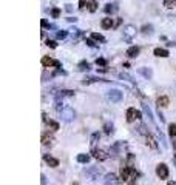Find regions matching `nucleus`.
<instances>
[{
    "label": "nucleus",
    "mask_w": 176,
    "mask_h": 185,
    "mask_svg": "<svg viewBox=\"0 0 176 185\" xmlns=\"http://www.w3.org/2000/svg\"><path fill=\"white\" fill-rule=\"evenodd\" d=\"M142 110H144V113L148 116V119H150V122L152 124H155V119H153V113H152V110L148 108V105H145V103H142Z\"/></svg>",
    "instance_id": "4be33fe9"
},
{
    "label": "nucleus",
    "mask_w": 176,
    "mask_h": 185,
    "mask_svg": "<svg viewBox=\"0 0 176 185\" xmlns=\"http://www.w3.org/2000/svg\"><path fill=\"white\" fill-rule=\"evenodd\" d=\"M159 119H161V122H162V124L165 122V119H164V116H162V113H161V111H159Z\"/></svg>",
    "instance_id": "a18cd8bd"
},
{
    "label": "nucleus",
    "mask_w": 176,
    "mask_h": 185,
    "mask_svg": "<svg viewBox=\"0 0 176 185\" xmlns=\"http://www.w3.org/2000/svg\"><path fill=\"white\" fill-rule=\"evenodd\" d=\"M167 185H176V182H168Z\"/></svg>",
    "instance_id": "864d4df0"
},
{
    "label": "nucleus",
    "mask_w": 176,
    "mask_h": 185,
    "mask_svg": "<svg viewBox=\"0 0 176 185\" xmlns=\"http://www.w3.org/2000/svg\"><path fill=\"white\" fill-rule=\"evenodd\" d=\"M136 113H138L136 108H128V110H127V122H135V120L138 119Z\"/></svg>",
    "instance_id": "4468645a"
},
{
    "label": "nucleus",
    "mask_w": 176,
    "mask_h": 185,
    "mask_svg": "<svg viewBox=\"0 0 176 185\" xmlns=\"http://www.w3.org/2000/svg\"><path fill=\"white\" fill-rule=\"evenodd\" d=\"M90 159H91V156L90 154H77V157H76V160L79 162V164H88L90 162Z\"/></svg>",
    "instance_id": "6ab92c4d"
},
{
    "label": "nucleus",
    "mask_w": 176,
    "mask_h": 185,
    "mask_svg": "<svg viewBox=\"0 0 176 185\" xmlns=\"http://www.w3.org/2000/svg\"><path fill=\"white\" fill-rule=\"evenodd\" d=\"M168 134L171 137H176V124H170L168 125Z\"/></svg>",
    "instance_id": "c756f323"
},
{
    "label": "nucleus",
    "mask_w": 176,
    "mask_h": 185,
    "mask_svg": "<svg viewBox=\"0 0 176 185\" xmlns=\"http://www.w3.org/2000/svg\"><path fill=\"white\" fill-rule=\"evenodd\" d=\"M46 124H48V127L51 128L53 131H57V130L60 128V127H59V122H56V120H51V119H49V120H48Z\"/></svg>",
    "instance_id": "bb28decb"
},
{
    "label": "nucleus",
    "mask_w": 176,
    "mask_h": 185,
    "mask_svg": "<svg viewBox=\"0 0 176 185\" xmlns=\"http://www.w3.org/2000/svg\"><path fill=\"white\" fill-rule=\"evenodd\" d=\"M105 180H117V176L114 173H108V174H105Z\"/></svg>",
    "instance_id": "f704fd0d"
},
{
    "label": "nucleus",
    "mask_w": 176,
    "mask_h": 185,
    "mask_svg": "<svg viewBox=\"0 0 176 185\" xmlns=\"http://www.w3.org/2000/svg\"><path fill=\"white\" fill-rule=\"evenodd\" d=\"M135 171V168L133 167H130V165H122L120 167V180L122 182H127L128 179H130V173H133Z\"/></svg>",
    "instance_id": "39448f33"
},
{
    "label": "nucleus",
    "mask_w": 176,
    "mask_h": 185,
    "mask_svg": "<svg viewBox=\"0 0 176 185\" xmlns=\"http://www.w3.org/2000/svg\"><path fill=\"white\" fill-rule=\"evenodd\" d=\"M136 130H138V133H141V134H144V136L150 134V133L147 131V127H145V125H139V127H138Z\"/></svg>",
    "instance_id": "473e14b6"
},
{
    "label": "nucleus",
    "mask_w": 176,
    "mask_h": 185,
    "mask_svg": "<svg viewBox=\"0 0 176 185\" xmlns=\"http://www.w3.org/2000/svg\"><path fill=\"white\" fill-rule=\"evenodd\" d=\"M145 139H147V145L152 148V150H158V142L153 139V136L152 134H147L145 136Z\"/></svg>",
    "instance_id": "f3484780"
},
{
    "label": "nucleus",
    "mask_w": 176,
    "mask_h": 185,
    "mask_svg": "<svg viewBox=\"0 0 176 185\" xmlns=\"http://www.w3.org/2000/svg\"><path fill=\"white\" fill-rule=\"evenodd\" d=\"M99 139H100V133H93L91 134V145H94Z\"/></svg>",
    "instance_id": "2f4dec72"
},
{
    "label": "nucleus",
    "mask_w": 176,
    "mask_h": 185,
    "mask_svg": "<svg viewBox=\"0 0 176 185\" xmlns=\"http://www.w3.org/2000/svg\"><path fill=\"white\" fill-rule=\"evenodd\" d=\"M71 185H81V183H79V182H73Z\"/></svg>",
    "instance_id": "5fc2aeb1"
},
{
    "label": "nucleus",
    "mask_w": 176,
    "mask_h": 185,
    "mask_svg": "<svg viewBox=\"0 0 176 185\" xmlns=\"http://www.w3.org/2000/svg\"><path fill=\"white\" fill-rule=\"evenodd\" d=\"M51 16H53L54 19H57V17L60 16V9H59V8H53V9H51Z\"/></svg>",
    "instance_id": "e433bc0d"
},
{
    "label": "nucleus",
    "mask_w": 176,
    "mask_h": 185,
    "mask_svg": "<svg viewBox=\"0 0 176 185\" xmlns=\"http://www.w3.org/2000/svg\"><path fill=\"white\" fill-rule=\"evenodd\" d=\"M54 136L53 134H49V133H43L42 134V137H40V142H42V145H45V147H48V145H53L54 144Z\"/></svg>",
    "instance_id": "6e6552de"
},
{
    "label": "nucleus",
    "mask_w": 176,
    "mask_h": 185,
    "mask_svg": "<svg viewBox=\"0 0 176 185\" xmlns=\"http://www.w3.org/2000/svg\"><path fill=\"white\" fill-rule=\"evenodd\" d=\"M91 39L96 40V42H100V43H105V37L102 34H99V33H93L91 34Z\"/></svg>",
    "instance_id": "b1692460"
},
{
    "label": "nucleus",
    "mask_w": 176,
    "mask_h": 185,
    "mask_svg": "<svg viewBox=\"0 0 176 185\" xmlns=\"http://www.w3.org/2000/svg\"><path fill=\"white\" fill-rule=\"evenodd\" d=\"M42 65L43 66H54L56 65V60L51 59V57H48V56H45V57H42Z\"/></svg>",
    "instance_id": "412c9836"
},
{
    "label": "nucleus",
    "mask_w": 176,
    "mask_h": 185,
    "mask_svg": "<svg viewBox=\"0 0 176 185\" xmlns=\"http://www.w3.org/2000/svg\"><path fill=\"white\" fill-rule=\"evenodd\" d=\"M97 9V2L96 0H90V3H88V11L90 12H94Z\"/></svg>",
    "instance_id": "c85d7f7f"
},
{
    "label": "nucleus",
    "mask_w": 176,
    "mask_h": 185,
    "mask_svg": "<svg viewBox=\"0 0 176 185\" xmlns=\"http://www.w3.org/2000/svg\"><path fill=\"white\" fill-rule=\"evenodd\" d=\"M87 3H90V2H88V0H79V8H81V9H84Z\"/></svg>",
    "instance_id": "79ce46f5"
},
{
    "label": "nucleus",
    "mask_w": 176,
    "mask_h": 185,
    "mask_svg": "<svg viewBox=\"0 0 176 185\" xmlns=\"http://www.w3.org/2000/svg\"><path fill=\"white\" fill-rule=\"evenodd\" d=\"M156 174H158V177H161V179H167V177H168V167H167L165 164H159V165L156 167Z\"/></svg>",
    "instance_id": "423d86ee"
},
{
    "label": "nucleus",
    "mask_w": 176,
    "mask_h": 185,
    "mask_svg": "<svg viewBox=\"0 0 176 185\" xmlns=\"http://www.w3.org/2000/svg\"><path fill=\"white\" fill-rule=\"evenodd\" d=\"M124 147H125V144H124L122 141H117V142H116V144H114V145L110 148V154H111L113 157H116V156L120 153V150H122Z\"/></svg>",
    "instance_id": "9d476101"
},
{
    "label": "nucleus",
    "mask_w": 176,
    "mask_h": 185,
    "mask_svg": "<svg viewBox=\"0 0 176 185\" xmlns=\"http://www.w3.org/2000/svg\"><path fill=\"white\" fill-rule=\"evenodd\" d=\"M174 5H176L174 0H164V6L165 8H174Z\"/></svg>",
    "instance_id": "72a5a7b5"
},
{
    "label": "nucleus",
    "mask_w": 176,
    "mask_h": 185,
    "mask_svg": "<svg viewBox=\"0 0 176 185\" xmlns=\"http://www.w3.org/2000/svg\"><path fill=\"white\" fill-rule=\"evenodd\" d=\"M153 33V26L152 25H144L142 26V34H152Z\"/></svg>",
    "instance_id": "7c9ffc66"
},
{
    "label": "nucleus",
    "mask_w": 176,
    "mask_h": 185,
    "mask_svg": "<svg viewBox=\"0 0 176 185\" xmlns=\"http://www.w3.org/2000/svg\"><path fill=\"white\" fill-rule=\"evenodd\" d=\"M96 65H97V66H105V65H107V60L102 59V57H99V59L96 60Z\"/></svg>",
    "instance_id": "c9c22d12"
},
{
    "label": "nucleus",
    "mask_w": 176,
    "mask_h": 185,
    "mask_svg": "<svg viewBox=\"0 0 176 185\" xmlns=\"http://www.w3.org/2000/svg\"><path fill=\"white\" fill-rule=\"evenodd\" d=\"M85 173H87V176H88L91 180H96V179H99L100 174H104V168H102V167H91V168H88Z\"/></svg>",
    "instance_id": "20e7f679"
},
{
    "label": "nucleus",
    "mask_w": 176,
    "mask_h": 185,
    "mask_svg": "<svg viewBox=\"0 0 176 185\" xmlns=\"http://www.w3.org/2000/svg\"><path fill=\"white\" fill-rule=\"evenodd\" d=\"M59 114H60V117H62L63 122H73L74 117H76V111H74L71 106H65Z\"/></svg>",
    "instance_id": "f257e3e1"
},
{
    "label": "nucleus",
    "mask_w": 176,
    "mask_h": 185,
    "mask_svg": "<svg viewBox=\"0 0 176 185\" xmlns=\"http://www.w3.org/2000/svg\"><path fill=\"white\" fill-rule=\"evenodd\" d=\"M119 79H122V80H125V82H130V83H135L133 77H131L130 74H127V73H120V74H119Z\"/></svg>",
    "instance_id": "393cba45"
},
{
    "label": "nucleus",
    "mask_w": 176,
    "mask_h": 185,
    "mask_svg": "<svg viewBox=\"0 0 176 185\" xmlns=\"http://www.w3.org/2000/svg\"><path fill=\"white\" fill-rule=\"evenodd\" d=\"M85 43H87L88 46H91V48H96V46H97V45L93 42V39H87V40H85Z\"/></svg>",
    "instance_id": "ea45409f"
},
{
    "label": "nucleus",
    "mask_w": 176,
    "mask_h": 185,
    "mask_svg": "<svg viewBox=\"0 0 176 185\" xmlns=\"http://www.w3.org/2000/svg\"><path fill=\"white\" fill-rule=\"evenodd\" d=\"M76 20H77L76 17H68V22H76Z\"/></svg>",
    "instance_id": "de8ad7c7"
},
{
    "label": "nucleus",
    "mask_w": 176,
    "mask_h": 185,
    "mask_svg": "<svg viewBox=\"0 0 176 185\" xmlns=\"http://www.w3.org/2000/svg\"><path fill=\"white\" fill-rule=\"evenodd\" d=\"M153 54H155L156 57H168V56H170L168 50H165V48H155Z\"/></svg>",
    "instance_id": "a211bd4d"
},
{
    "label": "nucleus",
    "mask_w": 176,
    "mask_h": 185,
    "mask_svg": "<svg viewBox=\"0 0 176 185\" xmlns=\"http://www.w3.org/2000/svg\"><path fill=\"white\" fill-rule=\"evenodd\" d=\"M117 25H120V19H117V20L114 22V26H117Z\"/></svg>",
    "instance_id": "8fccbe9b"
},
{
    "label": "nucleus",
    "mask_w": 176,
    "mask_h": 185,
    "mask_svg": "<svg viewBox=\"0 0 176 185\" xmlns=\"http://www.w3.org/2000/svg\"><path fill=\"white\" fill-rule=\"evenodd\" d=\"M46 45L49 46V48H56V46H57V43H56L54 40H49V39H48V42H46Z\"/></svg>",
    "instance_id": "a19ab883"
},
{
    "label": "nucleus",
    "mask_w": 176,
    "mask_h": 185,
    "mask_svg": "<svg viewBox=\"0 0 176 185\" xmlns=\"http://www.w3.org/2000/svg\"><path fill=\"white\" fill-rule=\"evenodd\" d=\"M119 180H105V185H119Z\"/></svg>",
    "instance_id": "37998d69"
},
{
    "label": "nucleus",
    "mask_w": 176,
    "mask_h": 185,
    "mask_svg": "<svg viewBox=\"0 0 176 185\" xmlns=\"http://www.w3.org/2000/svg\"><path fill=\"white\" fill-rule=\"evenodd\" d=\"M173 148L176 150V141H173Z\"/></svg>",
    "instance_id": "603ef678"
},
{
    "label": "nucleus",
    "mask_w": 176,
    "mask_h": 185,
    "mask_svg": "<svg viewBox=\"0 0 176 185\" xmlns=\"http://www.w3.org/2000/svg\"><path fill=\"white\" fill-rule=\"evenodd\" d=\"M40 179H42V185H45V183H46V176H45V174H42V176H40Z\"/></svg>",
    "instance_id": "c03bdc74"
},
{
    "label": "nucleus",
    "mask_w": 176,
    "mask_h": 185,
    "mask_svg": "<svg viewBox=\"0 0 176 185\" xmlns=\"http://www.w3.org/2000/svg\"><path fill=\"white\" fill-rule=\"evenodd\" d=\"M91 154H93V157L97 159V160H105V159H108V154H107L104 150H99V148H93Z\"/></svg>",
    "instance_id": "1a4fd4ad"
},
{
    "label": "nucleus",
    "mask_w": 176,
    "mask_h": 185,
    "mask_svg": "<svg viewBox=\"0 0 176 185\" xmlns=\"http://www.w3.org/2000/svg\"><path fill=\"white\" fill-rule=\"evenodd\" d=\"M104 131H105V134H113V133H114L113 124H105V125H104Z\"/></svg>",
    "instance_id": "cd10ccee"
},
{
    "label": "nucleus",
    "mask_w": 176,
    "mask_h": 185,
    "mask_svg": "<svg viewBox=\"0 0 176 185\" xmlns=\"http://www.w3.org/2000/svg\"><path fill=\"white\" fill-rule=\"evenodd\" d=\"M139 51H141L139 46H130V48L127 50V56H128L130 59H135V57L139 56Z\"/></svg>",
    "instance_id": "2eb2a0df"
},
{
    "label": "nucleus",
    "mask_w": 176,
    "mask_h": 185,
    "mask_svg": "<svg viewBox=\"0 0 176 185\" xmlns=\"http://www.w3.org/2000/svg\"><path fill=\"white\" fill-rule=\"evenodd\" d=\"M173 162H174V165H176V154L173 156Z\"/></svg>",
    "instance_id": "3c124183"
},
{
    "label": "nucleus",
    "mask_w": 176,
    "mask_h": 185,
    "mask_svg": "<svg viewBox=\"0 0 176 185\" xmlns=\"http://www.w3.org/2000/svg\"><path fill=\"white\" fill-rule=\"evenodd\" d=\"M96 82H108L105 79H100V77H94V76H85L82 83L84 85H90V83H96Z\"/></svg>",
    "instance_id": "9b49d317"
},
{
    "label": "nucleus",
    "mask_w": 176,
    "mask_h": 185,
    "mask_svg": "<svg viewBox=\"0 0 176 185\" xmlns=\"http://www.w3.org/2000/svg\"><path fill=\"white\" fill-rule=\"evenodd\" d=\"M68 36V31H59L57 33V39H65Z\"/></svg>",
    "instance_id": "58836bf2"
},
{
    "label": "nucleus",
    "mask_w": 176,
    "mask_h": 185,
    "mask_svg": "<svg viewBox=\"0 0 176 185\" xmlns=\"http://www.w3.org/2000/svg\"><path fill=\"white\" fill-rule=\"evenodd\" d=\"M122 97H124V92H122L120 89H110V91L107 92V99H108L110 102H113V103L120 102Z\"/></svg>",
    "instance_id": "f03ea898"
},
{
    "label": "nucleus",
    "mask_w": 176,
    "mask_h": 185,
    "mask_svg": "<svg viewBox=\"0 0 176 185\" xmlns=\"http://www.w3.org/2000/svg\"><path fill=\"white\" fill-rule=\"evenodd\" d=\"M74 89H60L59 92H54V97H56V100H60V99H63V97H71V96H74Z\"/></svg>",
    "instance_id": "0eeeda50"
},
{
    "label": "nucleus",
    "mask_w": 176,
    "mask_h": 185,
    "mask_svg": "<svg viewBox=\"0 0 176 185\" xmlns=\"http://www.w3.org/2000/svg\"><path fill=\"white\" fill-rule=\"evenodd\" d=\"M63 108H65V106H63V103H62L60 100H56V110H57V111L60 113V111H62Z\"/></svg>",
    "instance_id": "4c0bfd02"
},
{
    "label": "nucleus",
    "mask_w": 176,
    "mask_h": 185,
    "mask_svg": "<svg viewBox=\"0 0 176 185\" xmlns=\"http://www.w3.org/2000/svg\"><path fill=\"white\" fill-rule=\"evenodd\" d=\"M170 103V99L167 97V96H161V97H158V100H156V105L161 108V106H167Z\"/></svg>",
    "instance_id": "aec40b11"
},
{
    "label": "nucleus",
    "mask_w": 176,
    "mask_h": 185,
    "mask_svg": "<svg viewBox=\"0 0 176 185\" xmlns=\"http://www.w3.org/2000/svg\"><path fill=\"white\" fill-rule=\"evenodd\" d=\"M104 11H105L107 14H113V12H116V11H117V6H116V5H113V3H107V5H105V8H104Z\"/></svg>",
    "instance_id": "5701e85b"
},
{
    "label": "nucleus",
    "mask_w": 176,
    "mask_h": 185,
    "mask_svg": "<svg viewBox=\"0 0 176 185\" xmlns=\"http://www.w3.org/2000/svg\"><path fill=\"white\" fill-rule=\"evenodd\" d=\"M138 73L142 74L145 79H152V77H153V69H152V68H139Z\"/></svg>",
    "instance_id": "ddd939ff"
},
{
    "label": "nucleus",
    "mask_w": 176,
    "mask_h": 185,
    "mask_svg": "<svg viewBox=\"0 0 176 185\" xmlns=\"http://www.w3.org/2000/svg\"><path fill=\"white\" fill-rule=\"evenodd\" d=\"M136 36V26L133 25H127L124 26V33H122V37L125 42H131V39Z\"/></svg>",
    "instance_id": "7ed1b4c3"
},
{
    "label": "nucleus",
    "mask_w": 176,
    "mask_h": 185,
    "mask_svg": "<svg viewBox=\"0 0 176 185\" xmlns=\"http://www.w3.org/2000/svg\"><path fill=\"white\" fill-rule=\"evenodd\" d=\"M43 160L46 162L49 167H53V168L59 167V159H56V157H51V156H48V154H43Z\"/></svg>",
    "instance_id": "f8f14e48"
},
{
    "label": "nucleus",
    "mask_w": 176,
    "mask_h": 185,
    "mask_svg": "<svg viewBox=\"0 0 176 185\" xmlns=\"http://www.w3.org/2000/svg\"><path fill=\"white\" fill-rule=\"evenodd\" d=\"M77 69H79V71H88V69H90V63L84 60V62H81L77 65Z\"/></svg>",
    "instance_id": "a878e982"
},
{
    "label": "nucleus",
    "mask_w": 176,
    "mask_h": 185,
    "mask_svg": "<svg viewBox=\"0 0 176 185\" xmlns=\"http://www.w3.org/2000/svg\"><path fill=\"white\" fill-rule=\"evenodd\" d=\"M130 185H136V176H135V177L130 180Z\"/></svg>",
    "instance_id": "49530a36"
},
{
    "label": "nucleus",
    "mask_w": 176,
    "mask_h": 185,
    "mask_svg": "<svg viewBox=\"0 0 176 185\" xmlns=\"http://www.w3.org/2000/svg\"><path fill=\"white\" fill-rule=\"evenodd\" d=\"M66 11H70V12H71V11H73V6H71V5H66Z\"/></svg>",
    "instance_id": "09e8293b"
},
{
    "label": "nucleus",
    "mask_w": 176,
    "mask_h": 185,
    "mask_svg": "<svg viewBox=\"0 0 176 185\" xmlns=\"http://www.w3.org/2000/svg\"><path fill=\"white\" fill-rule=\"evenodd\" d=\"M100 26H102L104 30H110V28L114 26V22H113V19H110V17L102 19V22H100Z\"/></svg>",
    "instance_id": "dca6fc26"
}]
</instances>
